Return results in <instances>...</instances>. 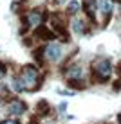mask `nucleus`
Here are the masks:
<instances>
[{"label":"nucleus","mask_w":121,"mask_h":124,"mask_svg":"<svg viewBox=\"0 0 121 124\" xmlns=\"http://www.w3.org/2000/svg\"><path fill=\"white\" fill-rule=\"evenodd\" d=\"M25 108H27V106H25V102L15 99V101L9 102V106H7V112L13 113V115H22V113L25 112Z\"/></svg>","instance_id":"20e7f679"},{"label":"nucleus","mask_w":121,"mask_h":124,"mask_svg":"<svg viewBox=\"0 0 121 124\" xmlns=\"http://www.w3.org/2000/svg\"><path fill=\"white\" fill-rule=\"evenodd\" d=\"M78 11H80V2H78V0H71V2L67 4V13L69 15H74Z\"/></svg>","instance_id":"9b49d317"},{"label":"nucleus","mask_w":121,"mask_h":124,"mask_svg":"<svg viewBox=\"0 0 121 124\" xmlns=\"http://www.w3.org/2000/svg\"><path fill=\"white\" fill-rule=\"evenodd\" d=\"M112 74V63L109 59H98L94 63V78L98 81H109Z\"/></svg>","instance_id":"f03ea898"},{"label":"nucleus","mask_w":121,"mask_h":124,"mask_svg":"<svg viewBox=\"0 0 121 124\" xmlns=\"http://www.w3.org/2000/svg\"><path fill=\"white\" fill-rule=\"evenodd\" d=\"M99 9H101V13L109 18L110 13H112V0H101V2H99Z\"/></svg>","instance_id":"6e6552de"},{"label":"nucleus","mask_w":121,"mask_h":124,"mask_svg":"<svg viewBox=\"0 0 121 124\" xmlns=\"http://www.w3.org/2000/svg\"><path fill=\"white\" fill-rule=\"evenodd\" d=\"M13 88H15V90H16V92H22V90H24V86H22V83H20V81H16V79H15V81H13Z\"/></svg>","instance_id":"ddd939ff"},{"label":"nucleus","mask_w":121,"mask_h":124,"mask_svg":"<svg viewBox=\"0 0 121 124\" xmlns=\"http://www.w3.org/2000/svg\"><path fill=\"white\" fill-rule=\"evenodd\" d=\"M36 38H38V40H53V38H54V32L51 31L49 27L38 25V29H36Z\"/></svg>","instance_id":"39448f33"},{"label":"nucleus","mask_w":121,"mask_h":124,"mask_svg":"<svg viewBox=\"0 0 121 124\" xmlns=\"http://www.w3.org/2000/svg\"><path fill=\"white\" fill-rule=\"evenodd\" d=\"M119 122H121V115H119Z\"/></svg>","instance_id":"dca6fc26"},{"label":"nucleus","mask_w":121,"mask_h":124,"mask_svg":"<svg viewBox=\"0 0 121 124\" xmlns=\"http://www.w3.org/2000/svg\"><path fill=\"white\" fill-rule=\"evenodd\" d=\"M67 78L69 81H76V79H81L83 78V68H81L80 65H74V67H71L67 70Z\"/></svg>","instance_id":"423d86ee"},{"label":"nucleus","mask_w":121,"mask_h":124,"mask_svg":"<svg viewBox=\"0 0 121 124\" xmlns=\"http://www.w3.org/2000/svg\"><path fill=\"white\" fill-rule=\"evenodd\" d=\"M83 7L87 11V15L94 20V11H96V0H83Z\"/></svg>","instance_id":"0eeeda50"},{"label":"nucleus","mask_w":121,"mask_h":124,"mask_svg":"<svg viewBox=\"0 0 121 124\" xmlns=\"http://www.w3.org/2000/svg\"><path fill=\"white\" fill-rule=\"evenodd\" d=\"M36 121H38V117H33L31 121H29V124H36Z\"/></svg>","instance_id":"2eb2a0df"},{"label":"nucleus","mask_w":121,"mask_h":124,"mask_svg":"<svg viewBox=\"0 0 121 124\" xmlns=\"http://www.w3.org/2000/svg\"><path fill=\"white\" fill-rule=\"evenodd\" d=\"M4 124H20V122H18V121H6Z\"/></svg>","instance_id":"4468645a"},{"label":"nucleus","mask_w":121,"mask_h":124,"mask_svg":"<svg viewBox=\"0 0 121 124\" xmlns=\"http://www.w3.org/2000/svg\"><path fill=\"white\" fill-rule=\"evenodd\" d=\"M22 83H24V88L27 90H34L38 85V70L34 68L33 65H27L22 68Z\"/></svg>","instance_id":"f257e3e1"},{"label":"nucleus","mask_w":121,"mask_h":124,"mask_svg":"<svg viewBox=\"0 0 121 124\" xmlns=\"http://www.w3.org/2000/svg\"><path fill=\"white\" fill-rule=\"evenodd\" d=\"M45 56L47 59H51V61H58L60 58H62V47L58 43H51L45 47Z\"/></svg>","instance_id":"7ed1b4c3"},{"label":"nucleus","mask_w":121,"mask_h":124,"mask_svg":"<svg viewBox=\"0 0 121 124\" xmlns=\"http://www.w3.org/2000/svg\"><path fill=\"white\" fill-rule=\"evenodd\" d=\"M42 20H44V15H42L40 11H33L31 15H29V22H31V25H34V27H38V25L42 23Z\"/></svg>","instance_id":"1a4fd4ad"},{"label":"nucleus","mask_w":121,"mask_h":124,"mask_svg":"<svg viewBox=\"0 0 121 124\" xmlns=\"http://www.w3.org/2000/svg\"><path fill=\"white\" fill-rule=\"evenodd\" d=\"M72 27H74L76 32H85V22L80 18H74L72 20Z\"/></svg>","instance_id":"f8f14e48"},{"label":"nucleus","mask_w":121,"mask_h":124,"mask_svg":"<svg viewBox=\"0 0 121 124\" xmlns=\"http://www.w3.org/2000/svg\"><path fill=\"white\" fill-rule=\"evenodd\" d=\"M36 112H38V115H47L51 112V106H49V102L47 101H40L36 104Z\"/></svg>","instance_id":"9d476101"}]
</instances>
